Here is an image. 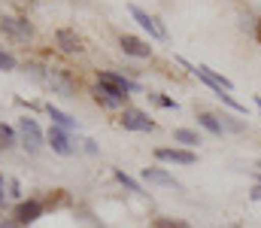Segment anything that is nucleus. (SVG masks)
Instances as JSON below:
<instances>
[{"instance_id":"7","label":"nucleus","mask_w":261,"mask_h":228,"mask_svg":"<svg viewBox=\"0 0 261 228\" xmlns=\"http://www.w3.org/2000/svg\"><path fill=\"white\" fill-rule=\"evenodd\" d=\"M128 9H130V15H134V21H137V24H140L143 31H149V37H155V40H164V37H167L164 24H161V21H158L155 15H149L146 9H140V6H134V3H130Z\"/></svg>"},{"instance_id":"30","label":"nucleus","mask_w":261,"mask_h":228,"mask_svg":"<svg viewBox=\"0 0 261 228\" xmlns=\"http://www.w3.org/2000/svg\"><path fill=\"white\" fill-rule=\"evenodd\" d=\"M0 201H3V192H0Z\"/></svg>"},{"instance_id":"4","label":"nucleus","mask_w":261,"mask_h":228,"mask_svg":"<svg viewBox=\"0 0 261 228\" xmlns=\"http://www.w3.org/2000/svg\"><path fill=\"white\" fill-rule=\"evenodd\" d=\"M119 125L125 131H155V122L149 119V113L134 110V107H125V113L119 116Z\"/></svg>"},{"instance_id":"19","label":"nucleus","mask_w":261,"mask_h":228,"mask_svg":"<svg viewBox=\"0 0 261 228\" xmlns=\"http://www.w3.org/2000/svg\"><path fill=\"white\" fill-rule=\"evenodd\" d=\"M113 176H116V180H119V183H122V186H125L128 192H134V195H140V198H146V192H143V186H140L137 180H130V176L125 173V170H119V167H116V170H113Z\"/></svg>"},{"instance_id":"14","label":"nucleus","mask_w":261,"mask_h":228,"mask_svg":"<svg viewBox=\"0 0 261 228\" xmlns=\"http://www.w3.org/2000/svg\"><path fill=\"white\" fill-rule=\"evenodd\" d=\"M143 180H146V183H155V186H167V189H182L179 180H176L173 173L161 170V167H143Z\"/></svg>"},{"instance_id":"18","label":"nucleus","mask_w":261,"mask_h":228,"mask_svg":"<svg viewBox=\"0 0 261 228\" xmlns=\"http://www.w3.org/2000/svg\"><path fill=\"white\" fill-rule=\"evenodd\" d=\"M67 204H70V195H67L64 189L49 192V198L43 201V207H46V210H58V207H67Z\"/></svg>"},{"instance_id":"29","label":"nucleus","mask_w":261,"mask_h":228,"mask_svg":"<svg viewBox=\"0 0 261 228\" xmlns=\"http://www.w3.org/2000/svg\"><path fill=\"white\" fill-rule=\"evenodd\" d=\"M255 107H258V113H261V94H255Z\"/></svg>"},{"instance_id":"10","label":"nucleus","mask_w":261,"mask_h":228,"mask_svg":"<svg viewBox=\"0 0 261 228\" xmlns=\"http://www.w3.org/2000/svg\"><path fill=\"white\" fill-rule=\"evenodd\" d=\"M91 94H94V100H97L100 107H107V110H116V107H122V104L128 100V94L113 91V88H107V85H100V82L91 88Z\"/></svg>"},{"instance_id":"2","label":"nucleus","mask_w":261,"mask_h":228,"mask_svg":"<svg viewBox=\"0 0 261 228\" xmlns=\"http://www.w3.org/2000/svg\"><path fill=\"white\" fill-rule=\"evenodd\" d=\"M179 64L186 67V70H192V73L206 85V88H213V94L216 97H222V94H231V88H234V82L231 79H225L222 73H216V70H210L206 64H192V61H186V58H179Z\"/></svg>"},{"instance_id":"5","label":"nucleus","mask_w":261,"mask_h":228,"mask_svg":"<svg viewBox=\"0 0 261 228\" xmlns=\"http://www.w3.org/2000/svg\"><path fill=\"white\" fill-rule=\"evenodd\" d=\"M0 31L9 34V37L18 40V43H28V40L34 37V28L28 24V18H15V15H3V18H0Z\"/></svg>"},{"instance_id":"11","label":"nucleus","mask_w":261,"mask_h":228,"mask_svg":"<svg viewBox=\"0 0 261 228\" xmlns=\"http://www.w3.org/2000/svg\"><path fill=\"white\" fill-rule=\"evenodd\" d=\"M119 46H122L125 55H134V58H149V55H152V46H149L146 40L134 37V34H122V37H119Z\"/></svg>"},{"instance_id":"23","label":"nucleus","mask_w":261,"mask_h":228,"mask_svg":"<svg viewBox=\"0 0 261 228\" xmlns=\"http://www.w3.org/2000/svg\"><path fill=\"white\" fill-rule=\"evenodd\" d=\"M149 100H155L158 107H164V110H179V104L176 100H170V97H164V94H149Z\"/></svg>"},{"instance_id":"22","label":"nucleus","mask_w":261,"mask_h":228,"mask_svg":"<svg viewBox=\"0 0 261 228\" xmlns=\"http://www.w3.org/2000/svg\"><path fill=\"white\" fill-rule=\"evenodd\" d=\"M76 219L82 222V228H103L94 216H91V213H88V210H76Z\"/></svg>"},{"instance_id":"24","label":"nucleus","mask_w":261,"mask_h":228,"mask_svg":"<svg viewBox=\"0 0 261 228\" xmlns=\"http://www.w3.org/2000/svg\"><path fill=\"white\" fill-rule=\"evenodd\" d=\"M0 143H3V146H12V143H15V134H12L9 125H0Z\"/></svg>"},{"instance_id":"27","label":"nucleus","mask_w":261,"mask_h":228,"mask_svg":"<svg viewBox=\"0 0 261 228\" xmlns=\"http://www.w3.org/2000/svg\"><path fill=\"white\" fill-rule=\"evenodd\" d=\"M249 198H252V201H261V183L252 189V192H249Z\"/></svg>"},{"instance_id":"20","label":"nucleus","mask_w":261,"mask_h":228,"mask_svg":"<svg viewBox=\"0 0 261 228\" xmlns=\"http://www.w3.org/2000/svg\"><path fill=\"white\" fill-rule=\"evenodd\" d=\"M219 122H222V131H231V134H243L246 131V122L237 119V116H219Z\"/></svg>"},{"instance_id":"12","label":"nucleus","mask_w":261,"mask_h":228,"mask_svg":"<svg viewBox=\"0 0 261 228\" xmlns=\"http://www.w3.org/2000/svg\"><path fill=\"white\" fill-rule=\"evenodd\" d=\"M55 43L61 46V52H67V55H79L85 46H82V37L73 31V28H61L58 34H55Z\"/></svg>"},{"instance_id":"26","label":"nucleus","mask_w":261,"mask_h":228,"mask_svg":"<svg viewBox=\"0 0 261 228\" xmlns=\"http://www.w3.org/2000/svg\"><path fill=\"white\" fill-rule=\"evenodd\" d=\"M252 37H255V43L261 46V15H258V21H255V28H252Z\"/></svg>"},{"instance_id":"1","label":"nucleus","mask_w":261,"mask_h":228,"mask_svg":"<svg viewBox=\"0 0 261 228\" xmlns=\"http://www.w3.org/2000/svg\"><path fill=\"white\" fill-rule=\"evenodd\" d=\"M28 73L34 76L43 88H49L52 94H61V97H76V82L64 73V70H58V67H46V64H28Z\"/></svg>"},{"instance_id":"17","label":"nucleus","mask_w":261,"mask_h":228,"mask_svg":"<svg viewBox=\"0 0 261 228\" xmlns=\"http://www.w3.org/2000/svg\"><path fill=\"white\" fill-rule=\"evenodd\" d=\"M46 110H49V119H52L58 128H76V119H73V116H67L64 110H58V107H52V104H49Z\"/></svg>"},{"instance_id":"16","label":"nucleus","mask_w":261,"mask_h":228,"mask_svg":"<svg viewBox=\"0 0 261 228\" xmlns=\"http://www.w3.org/2000/svg\"><path fill=\"white\" fill-rule=\"evenodd\" d=\"M173 140H176V143H182V149H192V146L200 143L197 131H192V128H176V131H173Z\"/></svg>"},{"instance_id":"21","label":"nucleus","mask_w":261,"mask_h":228,"mask_svg":"<svg viewBox=\"0 0 261 228\" xmlns=\"http://www.w3.org/2000/svg\"><path fill=\"white\" fill-rule=\"evenodd\" d=\"M152 228H192L186 219H173V216H161V219H155Z\"/></svg>"},{"instance_id":"25","label":"nucleus","mask_w":261,"mask_h":228,"mask_svg":"<svg viewBox=\"0 0 261 228\" xmlns=\"http://www.w3.org/2000/svg\"><path fill=\"white\" fill-rule=\"evenodd\" d=\"M0 70H15V58L0 49Z\"/></svg>"},{"instance_id":"9","label":"nucleus","mask_w":261,"mask_h":228,"mask_svg":"<svg viewBox=\"0 0 261 228\" xmlns=\"http://www.w3.org/2000/svg\"><path fill=\"white\" fill-rule=\"evenodd\" d=\"M155 158L158 161H170V164H195L197 155L192 149H179V146H161V149H155Z\"/></svg>"},{"instance_id":"6","label":"nucleus","mask_w":261,"mask_h":228,"mask_svg":"<svg viewBox=\"0 0 261 228\" xmlns=\"http://www.w3.org/2000/svg\"><path fill=\"white\" fill-rule=\"evenodd\" d=\"M97 82L107 85V88H113V91H122V94H140V91H143L140 82H134V79H128V76L110 73V70H100V73H97Z\"/></svg>"},{"instance_id":"13","label":"nucleus","mask_w":261,"mask_h":228,"mask_svg":"<svg viewBox=\"0 0 261 228\" xmlns=\"http://www.w3.org/2000/svg\"><path fill=\"white\" fill-rule=\"evenodd\" d=\"M46 140H49V146L58 152V155H73V143H70V137H67L64 128H58V125H52L49 128V134H46Z\"/></svg>"},{"instance_id":"15","label":"nucleus","mask_w":261,"mask_h":228,"mask_svg":"<svg viewBox=\"0 0 261 228\" xmlns=\"http://www.w3.org/2000/svg\"><path fill=\"white\" fill-rule=\"evenodd\" d=\"M197 125H200V128H206V131H210V134H216V137H222V134H225V131H222V122H219V116H216V113L200 110V113H197Z\"/></svg>"},{"instance_id":"3","label":"nucleus","mask_w":261,"mask_h":228,"mask_svg":"<svg viewBox=\"0 0 261 228\" xmlns=\"http://www.w3.org/2000/svg\"><path fill=\"white\" fill-rule=\"evenodd\" d=\"M18 140H21V146L28 152H40L43 149V131H40V125L34 122V119H18Z\"/></svg>"},{"instance_id":"28","label":"nucleus","mask_w":261,"mask_h":228,"mask_svg":"<svg viewBox=\"0 0 261 228\" xmlns=\"http://www.w3.org/2000/svg\"><path fill=\"white\" fill-rule=\"evenodd\" d=\"M0 228H21V225H18L15 219H3V222H0Z\"/></svg>"},{"instance_id":"8","label":"nucleus","mask_w":261,"mask_h":228,"mask_svg":"<svg viewBox=\"0 0 261 228\" xmlns=\"http://www.w3.org/2000/svg\"><path fill=\"white\" fill-rule=\"evenodd\" d=\"M43 201H37V198H31V201H21L18 207H15V222L24 228V225H34L40 216H43Z\"/></svg>"}]
</instances>
